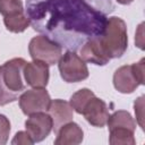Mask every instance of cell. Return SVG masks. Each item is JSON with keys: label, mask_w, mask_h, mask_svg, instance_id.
Wrapping results in <instances>:
<instances>
[{"label": "cell", "mask_w": 145, "mask_h": 145, "mask_svg": "<svg viewBox=\"0 0 145 145\" xmlns=\"http://www.w3.org/2000/svg\"><path fill=\"white\" fill-rule=\"evenodd\" d=\"M111 0H27L26 16L34 31L70 51L104 32Z\"/></svg>", "instance_id": "6da1fadb"}, {"label": "cell", "mask_w": 145, "mask_h": 145, "mask_svg": "<svg viewBox=\"0 0 145 145\" xmlns=\"http://www.w3.org/2000/svg\"><path fill=\"white\" fill-rule=\"evenodd\" d=\"M97 41L109 59L122 57L128 46L127 25L125 20L117 16L109 17L104 32L97 36Z\"/></svg>", "instance_id": "7a4b0ae2"}, {"label": "cell", "mask_w": 145, "mask_h": 145, "mask_svg": "<svg viewBox=\"0 0 145 145\" xmlns=\"http://www.w3.org/2000/svg\"><path fill=\"white\" fill-rule=\"evenodd\" d=\"M28 52L33 60L42 61L48 66L58 63L62 56V48L44 35L34 36L28 44Z\"/></svg>", "instance_id": "3957f363"}, {"label": "cell", "mask_w": 145, "mask_h": 145, "mask_svg": "<svg viewBox=\"0 0 145 145\" xmlns=\"http://www.w3.org/2000/svg\"><path fill=\"white\" fill-rule=\"evenodd\" d=\"M58 68L61 78L66 83H78L86 79L89 75L85 61L75 51L70 50L61 56L58 61Z\"/></svg>", "instance_id": "277c9868"}, {"label": "cell", "mask_w": 145, "mask_h": 145, "mask_svg": "<svg viewBox=\"0 0 145 145\" xmlns=\"http://www.w3.org/2000/svg\"><path fill=\"white\" fill-rule=\"evenodd\" d=\"M27 61L23 58H14L1 67V76L6 87L14 94H19L26 87L24 79V66Z\"/></svg>", "instance_id": "5b68a950"}, {"label": "cell", "mask_w": 145, "mask_h": 145, "mask_svg": "<svg viewBox=\"0 0 145 145\" xmlns=\"http://www.w3.org/2000/svg\"><path fill=\"white\" fill-rule=\"evenodd\" d=\"M18 101L23 113L31 116L36 112L48 111L51 97L45 88H32L25 91L18 97Z\"/></svg>", "instance_id": "8992f818"}, {"label": "cell", "mask_w": 145, "mask_h": 145, "mask_svg": "<svg viewBox=\"0 0 145 145\" xmlns=\"http://www.w3.org/2000/svg\"><path fill=\"white\" fill-rule=\"evenodd\" d=\"M25 128L34 143L45 139L53 128V122L49 113L44 111L33 113L25 121Z\"/></svg>", "instance_id": "52a82bcc"}, {"label": "cell", "mask_w": 145, "mask_h": 145, "mask_svg": "<svg viewBox=\"0 0 145 145\" xmlns=\"http://www.w3.org/2000/svg\"><path fill=\"white\" fill-rule=\"evenodd\" d=\"M82 114L89 125L99 128H102L106 125L108 118L110 116L106 103L95 95L86 102Z\"/></svg>", "instance_id": "ba28073f"}, {"label": "cell", "mask_w": 145, "mask_h": 145, "mask_svg": "<svg viewBox=\"0 0 145 145\" xmlns=\"http://www.w3.org/2000/svg\"><path fill=\"white\" fill-rule=\"evenodd\" d=\"M49 66L42 61L33 60L24 66L25 83L33 88H45L49 83Z\"/></svg>", "instance_id": "9c48e42d"}, {"label": "cell", "mask_w": 145, "mask_h": 145, "mask_svg": "<svg viewBox=\"0 0 145 145\" xmlns=\"http://www.w3.org/2000/svg\"><path fill=\"white\" fill-rule=\"evenodd\" d=\"M48 112L53 122L52 130L56 134L62 125L71 121L74 118V110H72L70 103L67 101L60 100V99L51 100L50 105L48 108Z\"/></svg>", "instance_id": "30bf717a"}, {"label": "cell", "mask_w": 145, "mask_h": 145, "mask_svg": "<svg viewBox=\"0 0 145 145\" xmlns=\"http://www.w3.org/2000/svg\"><path fill=\"white\" fill-rule=\"evenodd\" d=\"M139 85V82L134 75L131 65L121 66L113 74V86L122 94L133 93Z\"/></svg>", "instance_id": "8fae6325"}, {"label": "cell", "mask_w": 145, "mask_h": 145, "mask_svg": "<svg viewBox=\"0 0 145 145\" xmlns=\"http://www.w3.org/2000/svg\"><path fill=\"white\" fill-rule=\"evenodd\" d=\"M80 58L85 62H91V63H94L97 66H104L110 61V59L105 56L102 48L100 46L97 36L89 39L82 45Z\"/></svg>", "instance_id": "7c38bea8"}, {"label": "cell", "mask_w": 145, "mask_h": 145, "mask_svg": "<svg viewBox=\"0 0 145 145\" xmlns=\"http://www.w3.org/2000/svg\"><path fill=\"white\" fill-rule=\"evenodd\" d=\"M84 133L78 123L69 121L62 125L57 131L56 145H78L83 142Z\"/></svg>", "instance_id": "4fadbf2b"}, {"label": "cell", "mask_w": 145, "mask_h": 145, "mask_svg": "<svg viewBox=\"0 0 145 145\" xmlns=\"http://www.w3.org/2000/svg\"><path fill=\"white\" fill-rule=\"evenodd\" d=\"M106 123H108L109 129L119 128V127L128 128L133 131H135L136 129V122L134 118L128 111H125V110H118L113 112L111 116H109Z\"/></svg>", "instance_id": "5bb4252c"}, {"label": "cell", "mask_w": 145, "mask_h": 145, "mask_svg": "<svg viewBox=\"0 0 145 145\" xmlns=\"http://www.w3.org/2000/svg\"><path fill=\"white\" fill-rule=\"evenodd\" d=\"M109 131V143L111 145H135L136 143L134 131L128 128H112Z\"/></svg>", "instance_id": "9a60e30c"}, {"label": "cell", "mask_w": 145, "mask_h": 145, "mask_svg": "<svg viewBox=\"0 0 145 145\" xmlns=\"http://www.w3.org/2000/svg\"><path fill=\"white\" fill-rule=\"evenodd\" d=\"M3 24L9 32L12 33H23L29 25V19L26 16V12H19L12 16L3 17Z\"/></svg>", "instance_id": "2e32d148"}, {"label": "cell", "mask_w": 145, "mask_h": 145, "mask_svg": "<svg viewBox=\"0 0 145 145\" xmlns=\"http://www.w3.org/2000/svg\"><path fill=\"white\" fill-rule=\"evenodd\" d=\"M95 94L93 93V91H91L89 88H80L79 91H77L76 93H74L71 96H70V105L74 111H76L77 113L82 114L83 112V109L86 104V102L92 97L94 96Z\"/></svg>", "instance_id": "e0dca14e"}, {"label": "cell", "mask_w": 145, "mask_h": 145, "mask_svg": "<svg viewBox=\"0 0 145 145\" xmlns=\"http://www.w3.org/2000/svg\"><path fill=\"white\" fill-rule=\"evenodd\" d=\"M22 0H0V14L6 16H12L19 12H24Z\"/></svg>", "instance_id": "ac0fdd59"}, {"label": "cell", "mask_w": 145, "mask_h": 145, "mask_svg": "<svg viewBox=\"0 0 145 145\" xmlns=\"http://www.w3.org/2000/svg\"><path fill=\"white\" fill-rule=\"evenodd\" d=\"M18 99L17 94L11 93L5 85L1 76V67H0V105H6L8 103H11Z\"/></svg>", "instance_id": "d6986e66"}, {"label": "cell", "mask_w": 145, "mask_h": 145, "mask_svg": "<svg viewBox=\"0 0 145 145\" xmlns=\"http://www.w3.org/2000/svg\"><path fill=\"white\" fill-rule=\"evenodd\" d=\"M10 134V121L9 119L0 113V145H5L8 142Z\"/></svg>", "instance_id": "ffe728a7"}, {"label": "cell", "mask_w": 145, "mask_h": 145, "mask_svg": "<svg viewBox=\"0 0 145 145\" xmlns=\"http://www.w3.org/2000/svg\"><path fill=\"white\" fill-rule=\"evenodd\" d=\"M131 68H133L134 75L136 76V78L139 82V84L144 85L145 84V77H144V74H145V59L142 58L138 62L133 63Z\"/></svg>", "instance_id": "44dd1931"}, {"label": "cell", "mask_w": 145, "mask_h": 145, "mask_svg": "<svg viewBox=\"0 0 145 145\" xmlns=\"http://www.w3.org/2000/svg\"><path fill=\"white\" fill-rule=\"evenodd\" d=\"M143 108H144V96H139L135 103H134V109H135V113H136V120L138 122V125L140 126L142 129H144V114H143Z\"/></svg>", "instance_id": "7402d4cb"}, {"label": "cell", "mask_w": 145, "mask_h": 145, "mask_svg": "<svg viewBox=\"0 0 145 145\" xmlns=\"http://www.w3.org/2000/svg\"><path fill=\"white\" fill-rule=\"evenodd\" d=\"M11 144L12 145H32L34 144V142L27 131H18L14 136Z\"/></svg>", "instance_id": "603a6c76"}, {"label": "cell", "mask_w": 145, "mask_h": 145, "mask_svg": "<svg viewBox=\"0 0 145 145\" xmlns=\"http://www.w3.org/2000/svg\"><path fill=\"white\" fill-rule=\"evenodd\" d=\"M118 3H120V5H123V6H127V5H130L134 0H116Z\"/></svg>", "instance_id": "cb8c5ba5"}]
</instances>
